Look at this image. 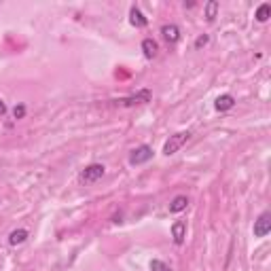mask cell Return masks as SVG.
Masks as SVG:
<instances>
[{
    "instance_id": "1",
    "label": "cell",
    "mask_w": 271,
    "mask_h": 271,
    "mask_svg": "<svg viewBox=\"0 0 271 271\" xmlns=\"http://www.w3.org/2000/svg\"><path fill=\"white\" fill-rule=\"evenodd\" d=\"M189 138H191V132H189V130L170 136V138H167V142L163 144V155H167V157H170V155L178 153L180 148H182L184 142H189Z\"/></svg>"
},
{
    "instance_id": "2",
    "label": "cell",
    "mask_w": 271,
    "mask_h": 271,
    "mask_svg": "<svg viewBox=\"0 0 271 271\" xmlns=\"http://www.w3.org/2000/svg\"><path fill=\"white\" fill-rule=\"evenodd\" d=\"M151 98H153L151 89H140L138 93L130 95V98H121V100H117V104L130 108V106H138V104H148V102H151Z\"/></svg>"
},
{
    "instance_id": "3",
    "label": "cell",
    "mask_w": 271,
    "mask_h": 271,
    "mask_svg": "<svg viewBox=\"0 0 271 271\" xmlns=\"http://www.w3.org/2000/svg\"><path fill=\"white\" fill-rule=\"evenodd\" d=\"M104 174H106V167L104 165H102V163H91V165H87L85 170L81 172V180L85 184H91V182H98Z\"/></svg>"
},
{
    "instance_id": "4",
    "label": "cell",
    "mask_w": 271,
    "mask_h": 271,
    "mask_svg": "<svg viewBox=\"0 0 271 271\" xmlns=\"http://www.w3.org/2000/svg\"><path fill=\"white\" fill-rule=\"evenodd\" d=\"M153 155L155 151L148 144H142L138 148H134L132 155H130V165H142V163H146V161H151L153 159Z\"/></svg>"
},
{
    "instance_id": "5",
    "label": "cell",
    "mask_w": 271,
    "mask_h": 271,
    "mask_svg": "<svg viewBox=\"0 0 271 271\" xmlns=\"http://www.w3.org/2000/svg\"><path fill=\"white\" fill-rule=\"evenodd\" d=\"M271 231V212H263V214L254 221V237H265Z\"/></svg>"
},
{
    "instance_id": "6",
    "label": "cell",
    "mask_w": 271,
    "mask_h": 271,
    "mask_svg": "<svg viewBox=\"0 0 271 271\" xmlns=\"http://www.w3.org/2000/svg\"><path fill=\"white\" fill-rule=\"evenodd\" d=\"M161 36L165 38V43L176 45V43L180 41V30H178V25H174V23H165V25H161Z\"/></svg>"
},
{
    "instance_id": "7",
    "label": "cell",
    "mask_w": 271,
    "mask_h": 271,
    "mask_svg": "<svg viewBox=\"0 0 271 271\" xmlns=\"http://www.w3.org/2000/svg\"><path fill=\"white\" fill-rule=\"evenodd\" d=\"M172 237H174V244H176V246H182L184 244V237H186V223L184 221H176L172 225Z\"/></svg>"
},
{
    "instance_id": "8",
    "label": "cell",
    "mask_w": 271,
    "mask_h": 271,
    "mask_svg": "<svg viewBox=\"0 0 271 271\" xmlns=\"http://www.w3.org/2000/svg\"><path fill=\"white\" fill-rule=\"evenodd\" d=\"M235 106V98L231 93H225V95H218L216 102H214V108L218 113H225V111H231Z\"/></svg>"
},
{
    "instance_id": "9",
    "label": "cell",
    "mask_w": 271,
    "mask_h": 271,
    "mask_svg": "<svg viewBox=\"0 0 271 271\" xmlns=\"http://www.w3.org/2000/svg\"><path fill=\"white\" fill-rule=\"evenodd\" d=\"M130 23L134 25V28H146L148 19L144 17V13H142L138 6H132L130 9Z\"/></svg>"
},
{
    "instance_id": "10",
    "label": "cell",
    "mask_w": 271,
    "mask_h": 271,
    "mask_svg": "<svg viewBox=\"0 0 271 271\" xmlns=\"http://www.w3.org/2000/svg\"><path fill=\"white\" fill-rule=\"evenodd\" d=\"M157 51H159V45L153 41V38H144L142 41V53H144L146 60H153L155 55H157Z\"/></svg>"
},
{
    "instance_id": "11",
    "label": "cell",
    "mask_w": 271,
    "mask_h": 271,
    "mask_svg": "<svg viewBox=\"0 0 271 271\" xmlns=\"http://www.w3.org/2000/svg\"><path fill=\"white\" fill-rule=\"evenodd\" d=\"M186 205H189V199H186L184 195H178V197H174V199H172V203H170V212H172V214H180L182 210H186Z\"/></svg>"
},
{
    "instance_id": "12",
    "label": "cell",
    "mask_w": 271,
    "mask_h": 271,
    "mask_svg": "<svg viewBox=\"0 0 271 271\" xmlns=\"http://www.w3.org/2000/svg\"><path fill=\"white\" fill-rule=\"evenodd\" d=\"M28 231H25V229H15V231H13V233L9 235V244H11V246H19V244H23L25 240H28Z\"/></svg>"
},
{
    "instance_id": "13",
    "label": "cell",
    "mask_w": 271,
    "mask_h": 271,
    "mask_svg": "<svg viewBox=\"0 0 271 271\" xmlns=\"http://www.w3.org/2000/svg\"><path fill=\"white\" fill-rule=\"evenodd\" d=\"M218 9H221V4H218L216 0H210V2L205 4V13H203V17L208 19V22H214L216 15H218Z\"/></svg>"
},
{
    "instance_id": "14",
    "label": "cell",
    "mask_w": 271,
    "mask_h": 271,
    "mask_svg": "<svg viewBox=\"0 0 271 271\" xmlns=\"http://www.w3.org/2000/svg\"><path fill=\"white\" fill-rule=\"evenodd\" d=\"M256 22H259V23H265L267 22V19L271 17V4L269 2H265V4H261L259 6V9H256Z\"/></svg>"
},
{
    "instance_id": "15",
    "label": "cell",
    "mask_w": 271,
    "mask_h": 271,
    "mask_svg": "<svg viewBox=\"0 0 271 271\" xmlns=\"http://www.w3.org/2000/svg\"><path fill=\"white\" fill-rule=\"evenodd\" d=\"M151 271H172V267L167 265V263L159 261V259H153L151 261Z\"/></svg>"
},
{
    "instance_id": "16",
    "label": "cell",
    "mask_w": 271,
    "mask_h": 271,
    "mask_svg": "<svg viewBox=\"0 0 271 271\" xmlns=\"http://www.w3.org/2000/svg\"><path fill=\"white\" fill-rule=\"evenodd\" d=\"M13 117H15L17 121L23 119V117H25V106H23V104H17L15 108H13Z\"/></svg>"
},
{
    "instance_id": "17",
    "label": "cell",
    "mask_w": 271,
    "mask_h": 271,
    "mask_svg": "<svg viewBox=\"0 0 271 271\" xmlns=\"http://www.w3.org/2000/svg\"><path fill=\"white\" fill-rule=\"evenodd\" d=\"M208 43H210V36H208V34H202V36H199L197 41H195V49H202V47H205Z\"/></svg>"
},
{
    "instance_id": "18",
    "label": "cell",
    "mask_w": 271,
    "mask_h": 271,
    "mask_svg": "<svg viewBox=\"0 0 271 271\" xmlns=\"http://www.w3.org/2000/svg\"><path fill=\"white\" fill-rule=\"evenodd\" d=\"M4 113H6V104H4L2 100H0V114H4Z\"/></svg>"
}]
</instances>
